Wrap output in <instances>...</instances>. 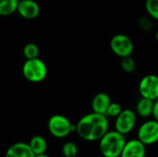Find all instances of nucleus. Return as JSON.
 Here are the masks:
<instances>
[{
  "label": "nucleus",
  "mask_w": 158,
  "mask_h": 157,
  "mask_svg": "<svg viewBox=\"0 0 158 157\" xmlns=\"http://www.w3.org/2000/svg\"><path fill=\"white\" fill-rule=\"evenodd\" d=\"M109 123L106 115L92 112L83 116L76 124L77 134L84 141H99L107 131Z\"/></svg>",
  "instance_id": "obj_1"
},
{
  "label": "nucleus",
  "mask_w": 158,
  "mask_h": 157,
  "mask_svg": "<svg viewBox=\"0 0 158 157\" xmlns=\"http://www.w3.org/2000/svg\"><path fill=\"white\" fill-rule=\"evenodd\" d=\"M125 144V135L116 130H108L99 140V149L104 157H120Z\"/></svg>",
  "instance_id": "obj_2"
},
{
  "label": "nucleus",
  "mask_w": 158,
  "mask_h": 157,
  "mask_svg": "<svg viewBox=\"0 0 158 157\" xmlns=\"http://www.w3.org/2000/svg\"><path fill=\"white\" fill-rule=\"evenodd\" d=\"M22 74L31 82H40L47 75V67L39 57L27 59L22 66Z\"/></svg>",
  "instance_id": "obj_3"
},
{
  "label": "nucleus",
  "mask_w": 158,
  "mask_h": 157,
  "mask_svg": "<svg viewBox=\"0 0 158 157\" xmlns=\"http://www.w3.org/2000/svg\"><path fill=\"white\" fill-rule=\"evenodd\" d=\"M47 128L52 136L62 139L76 131V125H73L68 118L63 115H54L47 122Z\"/></svg>",
  "instance_id": "obj_4"
},
{
  "label": "nucleus",
  "mask_w": 158,
  "mask_h": 157,
  "mask_svg": "<svg viewBox=\"0 0 158 157\" xmlns=\"http://www.w3.org/2000/svg\"><path fill=\"white\" fill-rule=\"evenodd\" d=\"M111 51L120 58L131 56L134 51L132 40L126 34L118 33L114 35L109 43Z\"/></svg>",
  "instance_id": "obj_5"
},
{
  "label": "nucleus",
  "mask_w": 158,
  "mask_h": 157,
  "mask_svg": "<svg viewBox=\"0 0 158 157\" xmlns=\"http://www.w3.org/2000/svg\"><path fill=\"white\" fill-rule=\"evenodd\" d=\"M138 140L145 145H151L158 142V121L156 119L147 120L143 123L137 133Z\"/></svg>",
  "instance_id": "obj_6"
},
{
  "label": "nucleus",
  "mask_w": 158,
  "mask_h": 157,
  "mask_svg": "<svg viewBox=\"0 0 158 157\" xmlns=\"http://www.w3.org/2000/svg\"><path fill=\"white\" fill-rule=\"evenodd\" d=\"M137 121L136 113L131 109H124L116 118L115 130L123 135L130 133L135 127Z\"/></svg>",
  "instance_id": "obj_7"
},
{
  "label": "nucleus",
  "mask_w": 158,
  "mask_h": 157,
  "mask_svg": "<svg viewBox=\"0 0 158 157\" xmlns=\"http://www.w3.org/2000/svg\"><path fill=\"white\" fill-rule=\"evenodd\" d=\"M139 93L142 97L156 101L158 99V76L148 74L139 82Z\"/></svg>",
  "instance_id": "obj_8"
},
{
  "label": "nucleus",
  "mask_w": 158,
  "mask_h": 157,
  "mask_svg": "<svg viewBox=\"0 0 158 157\" xmlns=\"http://www.w3.org/2000/svg\"><path fill=\"white\" fill-rule=\"evenodd\" d=\"M17 12L24 19H33L38 17L40 6L34 0H22L19 1Z\"/></svg>",
  "instance_id": "obj_9"
},
{
  "label": "nucleus",
  "mask_w": 158,
  "mask_h": 157,
  "mask_svg": "<svg viewBox=\"0 0 158 157\" xmlns=\"http://www.w3.org/2000/svg\"><path fill=\"white\" fill-rule=\"evenodd\" d=\"M146 148L140 140L134 139L126 142L120 157H145Z\"/></svg>",
  "instance_id": "obj_10"
},
{
  "label": "nucleus",
  "mask_w": 158,
  "mask_h": 157,
  "mask_svg": "<svg viewBox=\"0 0 158 157\" xmlns=\"http://www.w3.org/2000/svg\"><path fill=\"white\" fill-rule=\"evenodd\" d=\"M34 154L30 148L29 143H15L8 147L6 151L4 157H34Z\"/></svg>",
  "instance_id": "obj_11"
},
{
  "label": "nucleus",
  "mask_w": 158,
  "mask_h": 157,
  "mask_svg": "<svg viewBox=\"0 0 158 157\" xmlns=\"http://www.w3.org/2000/svg\"><path fill=\"white\" fill-rule=\"evenodd\" d=\"M110 103H111V100L107 93H96L92 100L93 112L106 115Z\"/></svg>",
  "instance_id": "obj_12"
},
{
  "label": "nucleus",
  "mask_w": 158,
  "mask_h": 157,
  "mask_svg": "<svg viewBox=\"0 0 158 157\" xmlns=\"http://www.w3.org/2000/svg\"><path fill=\"white\" fill-rule=\"evenodd\" d=\"M30 148L31 149L34 155H44L46 152L47 149V142L46 140L41 136V135H35L33 136L30 142H29Z\"/></svg>",
  "instance_id": "obj_13"
},
{
  "label": "nucleus",
  "mask_w": 158,
  "mask_h": 157,
  "mask_svg": "<svg viewBox=\"0 0 158 157\" xmlns=\"http://www.w3.org/2000/svg\"><path fill=\"white\" fill-rule=\"evenodd\" d=\"M154 102L151 99L142 97L136 105V113L142 118H148L152 116L153 113V107H154Z\"/></svg>",
  "instance_id": "obj_14"
},
{
  "label": "nucleus",
  "mask_w": 158,
  "mask_h": 157,
  "mask_svg": "<svg viewBox=\"0 0 158 157\" xmlns=\"http://www.w3.org/2000/svg\"><path fill=\"white\" fill-rule=\"evenodd\" d=\"M19 0H0V16H8L17 11Z\"/></svg>",
  "instance_id": "obj_15"
},
{
  "label": "nucleus",
  "mask_w": 158,
  "mask_h": 157,
  "mask_svg": "<svg viewBox=\"0 0 158 157\" xmlns=\"http://www.w3.org/2000/svg\"><path fill=\"white\" fill-rule=\"evenodd\" d=\"M120 67L122 70L125 71L126 73H132L136 69V62L131 56H125L121 58Z\"/></svg>",
  "instance_id": "obj_16"
},
{
  "label": "nucleus",
  "mask_w": 158,
  "mask_h": 157,
  "mask_svg": "<svg viewBox=\"0 0 158 157\" xmlns=\"http://www.w3.org/2000/svg\"><path fill=\"white\" fill-rule=\"evenodd\" d=\"M23 55L26 59H32L36 58L39 56V47L34 43H27L23 48Z\"/></svg>",
  "instance_id": "obj_17"
},
{
  "label": "nucleus",
  "mask_w": 158,
  "mask_h": 157,
  "mask_svg": "<svg viewBox=\"0 0 158 157\" xmlns=\"http://www.w3.org/2000/svg\"><path fill=\"white\" fill-rule=\"evenodd\" d=\"M64 157H73L78 155V146L73 142H67L63 144L61 149Z\"/></svg>",
  "instance_id": "obj_18"
},
{
  "label": "nucleus",
  "mask_w": 158,
  "mask_h": 157,
  "mask_svg": "<svg viewBox=\"0 0 158 157\" xmlns=\"http://www.w3.org/2000/svg\"><path fill=\"white\" fill-rule=\"evenodd\" d=\"M145 9L152 19L158 20V0H146Z\"/></svg>",
  "instance_id": "obj_19"
},
{
  "label": "nucleus",
  "mask_w": 158,
  "mask_h": 157,
  "mask_svg": "<svg viewBox=\"0 0 158 157\" xmlns=\"http://www.w3.org/2000/svg\"><path fill=\"white\" fill-rule=\"evenodd\" d=\"M122 107L121 105L118 104V103H110L108 108H107V111H106V117H110V118H117L122 111Z\"/></svg>",
  "instance_id": "obj_20"
},
{
  "label": "nucleus",
  "mask_w": 158,
  "mask_h": 157,
  "mask_svg": "<svg viewBox=\"0 0 158 157\" xmlns=\"http://www.w3.org/2000/svg\"><path fill=\"white\" fill-rule=\"evenodd\" d=\"M151 17H142L139 19V26L142 30L143 31H150L153 28V22L151 20Z\"/></svg>",
  "instance_id": "obj_21"
},
{
  "label": "nucleus",
  "mask_w": 158,
  "mask_h": 157,
  "mask_svg": "<svg viewBox=\"0 0 158 157\" xmlns=\"http://www.w3.org/2000/svg\"><path fill=\"white\" fill-rule=\"evenodd\" d=\"M152 116H153L154 119H156V121H158V99H156L154 102V107H153Z\"/></svg>",
  "instance_id": "obj_22"
},
{
  "label": "nucleus",
  "mask_w": 158,
  "mask_h": 157,
  "mask_svg": "<svg viewBox=\"0 0 158 157\" xmlns=\"http://www.w3.org/2000/svg\"><path fill=\"white\" fill-rule=\"evenodd\" d=\"M34 157H50L49 155H47L46 154H44V155H35Z\"/></svg>",
  "instance_id": "obj_23"
},
{
  "label": "nucleus",
  "mask_w": 158,
  "mask_h": 157,
  "mask_svg": "<svg viewBox=\"0 0 158 157\" xmlns=\"http://www.w3.org/2000/svg\"><path fill=\"white\" fill-rule=\"evenodd\" d=\"M156 41L158 42V31L156 32Z\"/></svg>",
  "instance_id": "obj_24"
},
{
  "label": "nucleus",
  "mask_w": 158,
  "mask_h": 157,
  "mask_svg": "<svg viewBox=\"0 0 158 157\" xmlns=\"http://www.w3.org/2000/svg\"><path fill=\"white\" fill-rule=\"evenodd\" d=\"M73 157H80V156H78V155H76V156H73Z\"/></svg>",
  "instance_id": "obj_25"
},
{
  "label": "nucleus",
  "mask_w": 158,
  "mask_h": 157,
  "mask_svg": "<svg viewBox=\"0 0 158 157\" xmlns=\"http://www.w3.org/2000/svg\"><path fill=\"white\" fill-rule=\"evenodd\" d=\"M19 1H22V0H19Z\"/></svg>",
  "instance_id": "obj_26"
}]
</instances>
